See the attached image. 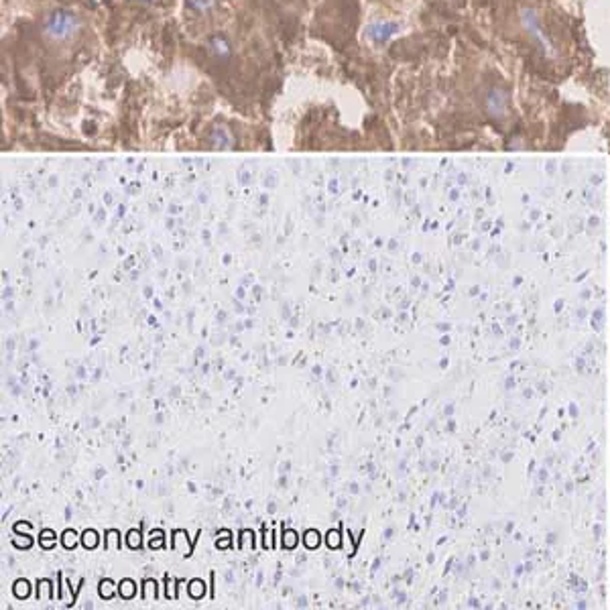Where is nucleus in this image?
Here are the masks:
<instances>
[{
	"instance_id": "f257e3e1",
	"label": "nucleus",
	"mask_w": 610,
	"mask_h": 610,
	"mask_svg": "<svg viewBox=\"0 0 610 610\" xmlns=\"http://www.w3.org/2000/svg\"><path fill=\"white\" fill-rule=\"evenodd\" d=\"M82 23L78 14H73L71 10H56L45 19L43 31L54 41H69L75 37Z\"/></svg>"
},
{
	"instance_id": "f03ea898",
	"label": "nucleus",
	"mask_w": 610,
	"mask_h": 610,
	"mask_svg": "<svg viewBox=\"0 0 610 610\" xmlns=\"http://www.w3.org/2000/svg\"><path fill=\"white\" fill-rule=\"evenodd\" d=\"M523 25H525V29H527V33L531 35V39L543 49V51H552V45H550V41H548V37H546V33L541 31V25H539V19H537V14L533 12V10H523Z\"/></svg>"
},
{
	"instance_id": "7ed1b4c3",
	"label": "nucleus",
	"mask_w": 610,
	"mask_h": 610,
	"mask_svg": "<svg viewBox=\"0 0 610 610\" xmlns=\"http://www.w3.org/2000/svg\"><path fill=\"white\" fill-rule=\"evenodd\" d=\"M397 25L395 23H390V21H375V23H371L368 25V29H366V35L375 41V43H385L388 41L395 33H397Z\"/></svg>"
},
{
	"instance_id": "20e7f679",
	"label": "nucleus",
	"mask_w": 610,
	"mask_h": 610,
	"mask_svg": "<svg viewBox=\"0 0 610 610\" xmlns=\"http://www.w3.org/2000/svg\"><path fill=\"white\" fill-rule=\"evenodd\" d=\"M208 49H210V54H214L220 59L230 56V43H228V39L224 35H212L208 39Z\"/></svg>"
},
{
	"instance_id": "39448f33",
	"label": "nucleus",
	"mask_w": 610,
	"mask_h": 610,
	"mask_svg": "<svg viewBox=\"0 0 610 610\" xmlns=\"http://www.w3.org/2000/svg\"><path fill=\"white\" fill-rule=\"evenodd\" d=\"M506 102H508V98L500 90H493L489 94V98H486V106H489V110L493 112V114H502L504 108H506Z\"/></svg>"
},
{
	"instance_id": "423d86ee",
	"label": "nucleus",
	"mask_w": 610,
	"mask_h": 610,
	"mask_svg": "<svg viewBox=\"0 0 610 610\" xmlns=\"http://www.w3.org/2000/svg\"><path fill=\"white\" fill-rule=\"evenodd\" d=\"M212 139H214L216 145H228V143H232V139H230V134H228L226 128H216L212 132Z\"/></svg>"
},
{
	"instance_id": "0eeeda50",
	"label": "nucleus",
	"mask_w": 610,
	"mask_h": 610,
	"mask_svg": "<svg viewBox=\"0 0 610 610\" xmlns=\"http://www.w3.org/2000/svg\"><path fill=\"white\" fill-rule=\"evenodd\" d=\"M218 0H187V4L193 8V10H208L216 4Z\"/></svg>"
},
{
	"instance_id": "6e6552de",
	"label": "nucleus",
	"mask_w": 610,
	"mask_h": 610,
	"mask_svg": "<svg viewBox=\"0 0 610 610\" xmlns=\"http://www.w3.org/2000/svg\"><path fill=\"white\" fill-rule=\"evenodd\" d=\"M134 2H141V4H155L157 0H134Z\"/></svg>"
}]
</instances>
